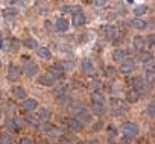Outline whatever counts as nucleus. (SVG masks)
I'll use <instances>...</instances> for the list:
<instances>
[{"mask_svg":"<svg viewBox=\"0 0 155 144\" xmlns=\"http://www.w3.org/2000/svg\"><path fill=\"white\" fill-rule=\"evenodd\" d=\"M122 133H123L126 138H134V136H137V133H138V126L134 124V123H125V124L122 126Z\"/></svg>","mask_w":155,"mask_h":144,"instance_id":"f257e3e1","label":"nucleus"},{"mask_svg":"<svg viewBox=\"0 0 155 144\" xmlns=\"http://www.w3.org/2000/svg\"><path fill=\"white\" fill-rule=\"evenodd\" d=\"M43 130H44L49 136H52V138H61V136H62L61 127H58V126H55V124H50V123H46V124L43 126Z\"/></svg>","mask_w":155,"mask_h":144,"instance_id":"f03ea898","label":"nucleus"},{"mask_svg":"<svg viewBox=\"0 0 155 144\" xmlns=\"http://www.w3.org/2000/svg\"><path fill=\"white\" fill-rule=\"evenodd\" d=\"M23 62H25L23 71H25V75H26L28 78H34V76L38 75V65H37V64L31 62L29 59H28V61H23Z\"/></svg>","mask_w":155,"mask_h":144,"instance_id":"7ed1b4c3","label":"nucleus"},{"mask_svg":"<svg viewBox=\"0 0 155 144\" xmlns=\"http://www.w3.org/2000/svg\"><path fill=\"white\" fill-rule=\"evenodd\" d=\"M65 124H67L68 129L73 130V132H81V130L84 129L82 121L78 120V118H73V117H67V118H65Z\"/></svg>","mask_w":155,"mask_h":144,"instance_id":"20e7f679","label":"nucleus"},{"mask_svg":"<svg viewBox=\"0 0 155 144\" xmlns=\"http://www.w3.org/2000/svg\"><path fill=\"white\" fill-rule=\"evenodd\" d=\"M94 71H96V67H94L93 61L88 59V58H85L82 61V73L84 75H94Z\"/></svg>","mask_w":155,"mask_h":144,"instance_id":"39448f33","label":"nucleus"},{"mask_svg":"<svg viewBox=\"0 0 155 144\" xmlns=\"http://www.w3.org/2000/svg\"><path fill=\"white\" fill-rule=\"evenodd\" d=\"M134 67H135V64H134L132 59H123L122 64H120V68H119V70L122 71V73L128 75V73H131V71H134Z\"/></svg>","mask_w":155,"mask_h":144,"instance_id":"423d86ee","label":"nucleus"},{"mask_svg":"<svg viewBox=\"0 0 155 144\" xmlns=\"http://www.w3.org/2000/svg\"><path fill=\"white\" fill-rule=\"evenodd\" d=\"M5 124H6V127H8L9 130H12V132H17V130L21 127V124H23V120H20V118H8Z\"/></svg>","mask_w":155,"mask_h":144,"instance_id":"0eeeda50","label":"nucleus"},{"mask_svg":"<svg viewBox=\"0 0 155 144\" xmlns=\"http://www.w3.org/2000/svg\"><path fill=\"white\" fill-rule=\"evenodd\" d=\"M20 75H21V71H20V68L17 65H14V64H9L8 65V78L11 81H17L20 78Z\"/></svg>","mask_w":155,"mask_h":144,"instance_id":"6e6552de","label":"nucleus"},{"mask_svg":"<svg viewBox=\"0 0 155 144\" xmlns=\"http://www.w3.org/2000/svg\"><path fill=\"white\" fill-rule=\"evenodd\" d=\"M104 34H105V37L107 38H110V40H114V38H117L119 37V29L116 27V26H111V24H108V26H105L104 27Z\"/></svg>","mask_w":155,"mask_h":144,"instance_id":"1a4fd4ad","label":"nucleus"},{"mask_svg":"<svg viewBox=\"0 0 155 144\" xmlns=\"http://www.w3.org/2000/svg\"><path fill=\"white\" fill-rule=\"evenodd\" d=\"M111 109H113L114 112H123V111H126V103H125L123 100H120V99H113V102H111Z\"/></svg>","mask_w":155,"mask_h":144,"instance_id":"9d476101","label":"nucleus"},{"mask_svg":"<svg viewBox=\"0 0 155 144\" xmlns=\"http://www.w3.org/2000/svg\"><path fill=\"white\" fill-rule=\"evenodd\" d=\"M21 108H23V111L31 112V111H34V109L38 108V103H37V100H34V99H25Z\"/></svg>","mask_w":155,"mask_h":144,"instance_id":"9b49d317","label":"nucleus"},{"mask_svg":"<svg viewBox=\"0 0 155 144\" xmlns=\"http://www.w3.org/2000/svg\"><path fill=\"white\" fill-rule=\"evenodd\" d=\"M38 84H41V85H44V87H52V85L55 84V78L50 76L49 73L41 75V76L38 78Z\"/></svg>","mask_w":155,"mask_h":144,"instance_id":"f8f14e48","label":"nucleus"},{"mask_svg":"<svg viewBox=\"0 0 155 144\" xmlns=\"http://www.w3.org/2000/svg\"><path fill=\"white\" fill-rule=\"evenodd\" d=\"M47 73H49L50 76H53V78H61V76L64 75V70L61 68L59 64H55V65H50V67H49Z\"/></svg>","mask_w":155,"mask_h":144,"instance_id":"ddd939ff","label":"nucleus"},{"mask_svg":"<svg viewBox=\"0 0 155 144\" xmlns=\"http://www.w3.org/2000/svg\"><path fill=\"white\" fill-rule=\"evenodd\" d=\"M37 115H38V120H41V121H47V120L50 118L52 112H50V109H49V108H46V106H41V108H38V112H37Z\"/></svg>","mask_w":155,"mask_h":144,"instance_id":"4468645a","label":"nucleus"},{"mask_svg":"<svg viewBox=\"0 0 155 144\" xmlns=\"http://www.w3.org/2000/svg\"><path fill=\"white\" fill-rule=\"evenodd\" d=\"M71 21H73V26H82V24L85 23V14H84L82 11H79V12L73 14Z\"/></svg>","mask_w":155,"mask_h":144,"instance_id":"2eb2a0df","label":"nucleus"},{"mask_svg":"<svg viewBox=\"0 0 155 144\" xmlns=\"http://www.w3.org/2000/svg\"><path fill=\"white\" fill-rule=\"evenodd\" d=\"M132 84H134V90L138 91V93H141V91L146 90V82L141 78H134L132 79Z\"/></svg>","mask_w":155,"mask_h":144,"instance_id":"dca6fc26","label":"nucleus"},{"mask_svg":"<svg viewBox=\"0 0 155 144\" xmlns=\"http://www.w3.org/2000/svg\"><path fill=\"white\" fill-rule=\"evenodd\" d=\"M12 94L15 96V99H20V100H25L26 96H28V93H26V90L23 87H15L12 90Z\"/></svg>","mask_w":155,"mask_h":144,"instance_id":"f3484780","label":"nucleus"},{"mask_svg":"<svg viewBox=\"0 0 155 144\" xmlns=\"http://www.w3.org/2000/svg\"><path fill=\"white\" fill-rule=\"evenodd\" d=\"M138 99H140V93H138V91L129 90V91L126 93V100H128L129 103H135V102H138Z\"/></svg>","mask_w":155,"mask_h":144,"instance_id":"a211bd4d","label":"nucleus"},{"mask_svg":"<svg viewBox=\"0 0 155 144\" xmlns=\"http://www.w3.org/2000/svg\"><path fill=\"white\" fill-rule=\"evenodd\" d=\"M3 15H5V18H6V21H12L15 17H17V9H14V8H6L5 11H3Z\"/></svg>","mask_w":155,"mask_h":144,"instance_id":"6ab92c4d","label":"nucleus"},{"mask_svg":"<svg viewBox=\"0 0 155 144\" xmlns=\"http://www.w3.org/2000/svg\"><path fill=\"white\" fill-rule=\"evenodd\" d=\"M55 26H56V29H58L59 32H65L70 24H68V21H67L65 18H58L56 23H55Z\"/></svg>","mask_w":155,"mask_h":144,"instance_id":"aec40b11","label":"nucleus"},{"mask_svg":"<svg viewBox=\"0 0 155 144\" xmlns=\"http://www.w3.org/2000/svg\"><path fill=\"white\" fill-rule=\"evenodd\" d=\"M131 26H132V27H135V29H138V30H143V29H146L147 23H146L144 20H141V18H132Z\"/></svg>","mask_w":155,"mask_h":144,"instance_id":"412c9836","label":"nucleus"},{"mask_svg":"<svg viewBox=\"0 0 155 144\" xmlns=\"http://www.w3.org/2000/svg\"><path fill=\"white\" fill-rule=\"evenodd\" d=\"M37 55L41 58V59H50L52 58V52L47 49V47H40L37 50Z\"/></svg>","mask_w":155,"mask_h":144,"instance_id":"4be33fe9","label":"nucleus"},{"mask_svg":"<svg viewBox=\"0 0 155 144\" xmlns=\"http://www.w3.org/2000/svg\"><path fill=\"white\" fill-rule=\"evenodd\" d=\"M132 46H134V49H135V50H143V49H144V46H146V41H144L141 37H135V38H134V41H132Z\"/></svg>","mask_w":155,"mask_h":144,"instance_id":"5701e85b","label":"nucleus"},{"mask_svg":"<svg viewBox=\"0 0 155 144\" xmlns=\"http://www.w3.org/2000/svg\"><path fill=\"white\" fill-rule=\"evenodd\" d=\"M113 58H114V61H117V62H122V61L126 58V50H125V49H117V50L114 52Z\"/></svg>","mask_w":155,"mask_h":144,"instance_id":"b1692460","label":"nucleus"},{"mask_svg":"<svg viewBox=\"0 0 155 144\" xmlns=\"http://www.w3.org/2000/svg\"><path fill=\"white\" fill-rule=\"evenodd\" d=\"M91 111L96 114V115H102L105 112V105L104 103H93L91 105Z\"/></svg>","mask_w":155,"mask_h":144,"instance_id":"393cba45","label":"nucleus"},{"mask_svg":"<svg viewBox=\"0 0 155 144\" xmlns=\"http://www.w3.org/2000/svg\"><path fill=\"white\" fill-rule=\"evenodd\" d=\"M0 144H12V135H9L8 132L0 135Z\"/></svg>","mask_w":155,"mask_h":144,"instance_id":"a878e982","label":"nucleus"},{"mask_svg":"<svg viewBox=\"0 0 155 144\" xmlns=\"http://www.w3.org/2000/svg\"><path fill=\"white\" fill-rule=\"evenodd\" d=\"M140 59H141V62L146 65V64H152V55L149 53V52H143L141 55H140Z\"/></svg>","mask_w":155,"mask_h":144,"instance_id":"bb28decb","label":"nucleus"},{"mask_svg":"<svg viewBox=\"0 0 155 144\" xmlns=\"http://www.w3.org/2000/svg\"><path fill=\"white\" fill-rule=\"evenodd\" d=\"M146 12H147V6H144V5H140V6H135L134 8V15H137V17L144 15Z\"/></svg>","mask_w":155,"mask_h":144,"instance_id":"cd10ccee","label":"nucleus"},{"mask_svg":"<svg viewBox=\"0 0 155 144\" xmlns=\"http://www.w3.org/2000/svg\"><path fill=\"white\" fill-rule=\"evenodd\" d=\"M25 47L26 49H37L38 47V43H37V40H34V38H28V40H25Z\"/></svg>","mask_w":155,"mask_h":144,"instance_id":"c85d7f7f","label":"nucleus"},{"mask_svg":"<svg viewBox=\"0 0 155 144\" xmlns=\"http://www.w3.org/2000/svg\"><path fill=\"white\" fill-rule=\"evenodd\" d=\"M91 100H93V103H104V97H102L101 93H93L91 94Z\"/></svg>","mask_w":155,"mask_h":144,"instance_id":"c756f323","label":"nucleus"},{"mask_svg":"<svg viewBox=\"0 0 155 144\" xmlns=\"http://www.w3.org/2000/svg\"><path fill=\"white\" fill-rule=\"evenodd\" d=\"M59 65H61V68H62L64 71H67V70H71V68L74 67V64H73L71 61H64V62H61Z\"/></svg>","mask_w":155,"mask_h":144,"instance_id":"7c9ffc66","label":"nucleus"},{"mask_svg":"<svg viewBox=\"0 0 155 144\" xmlns=\"http://www.w3.org/2000/svg\"><path fill=\"white\" fill-rule=\"evenodd\" d=\"M146 81H147L149 84H153V70H152V68H149V70L146 71Z\"/></svg>","mask_w":155,"mask_h":144,"instance_id":"2f4dec72","label":"nucleus"},{"mask_svg":"<svg viewBox=\"0 0 155 144\" xmlns=\"http://www.w3.org/2000/svg\"><path fill=\"white\" fill-rule=\"evenodd\" d=\"M25 121H26V123H29V124H32V126H38V120L35 121V118H34V117H26V118H25Z\"/></svg>","mask_w":155,"mask_h":144,"instance_id":"473e14b6","label":"nucleus"},{"mask_svg":"<svg viewBox=\"0 0 155 144\" xmlns=\"http://www.w3.org/2000/svg\"><path fill=\"white\" fill-rule=\"evenodd\" d=\"M20 144H34V141H32L31 138L25 136V138H21V139H20Z\"/></svg>","mask_w":155,"mask_h":144,"instance_id":"72a5a7b5","label":"nucleus"},{"mask_svg":"<svg viewBox=\"0 0 155 144\" xmlns=\"http://www.w3.org/2000/svg\"><path fill=\"white\" fill-rule=\"evenodd\" d=\"M114 73H116V70H114V67L108 65V67H107V75H108V76H113Z\"/></svg>","mask_w":155,"mask_h":144,"instance_id":"f704fd0d","label":"nucleus"},{"mask_svg":"<svg viewBox=\"0 0 155 144\" xmlns=\"http://www.w3.org/2000/svg\"><path fill=\"white\" fill-rule=\"evenodd\" d=\"M107 2H108V0H96L94 3H96V6H104Z\"/></svg>","mask_w":155,"mask_h":144,"instance_id":"c9c22d12","label":"nucleus"},{"mask_svg":"<svg viewBox=\"0 0 155 144\" xmlns=\"http://www.w3.org/2000/svg\"><path fill=\"white\" fill-rule=\"evenodd\" d=\"M59 144H73L68 138H61V141H59Z\"/></svg>","mask_w":155,"mask_h":144,"instance_id":"e433bc0d","label":"nucleus"},{"mask_svg":"<svg viewBox=\"0 0 155 144\" xmlns=\"http://www.w3.org/2000/svg\"><path fill=\"white\" fill-rule=\"evenodd\" d=\"M79 11H81L79 6H73V8H71V14H76V12H79Z\"/></svg>","mask_w":155,"mask_h":144,"instance_id":"4c0bfd02","label":"nucleus"},{"mask_svg":"<svg viewBox=\"0 0 155 144\" xmlns=\"http://www.w3.org/2000/svg\"><path fill=\"white\" fill-rule=\"evenodd\" d=\"M147 111H149V114H150V115H153V103H150V105H149Z\"/></svg>","mask_w":155,"mask_h":144,"instance_id":"58836bf2","label":"nucleus"},{"mask_svg":"<svg viewBox=\"0 0 155 144\" xmlns=\"http://www.w3.org/2000/svg\"><path fill=\"white\" fill-rule=\"evenodd\" d=\"M149 46H150V47H153V35H150V37H149Z\"/></svg>","mask_w":155,"mask_h":144,"instance_id":"ea45409f","label":"nucleus"},{"mask_svg":"<svg viewBox=\"0 0 155 144\" xmlns=\"http://www.w3.org/2000/svg\"><path fill=\"white\" fill-rule=\"evenodd\" d=\"M0 49H3V37H2V32H0Z\"/></svg>","mask_w":155,"mask_h":144,"instance_id":"a19ab883","label":"nucleus"},{"mask_svg":"<svg viewBox=\"0 0 155 144\" xmlns=\"http://www.w3.org/2000/svg\"><path fill=\"white\" fill-rule=\"evenodd\" d=\"M81 144H97L96 141H82Z\"/></svg>","mask_w":155,"mask_h":144,"instance_id":"79ce46f5","label":"nucleus"},{"mask_svg":"<svg viewBox=\"0 0 155 144\" xmlns=\"http://www.w3.org/2000/svg\"><path fill=\"white\" fill-rule=\"evenodd\" d=\"M40 144H52V142H47V141H43V142H40Z\"/></svg>","mask_w":155,"mask_h":144,"instance_id":"37998d69","label":"nucleus"},{"mask_svg":"<svg viewBox=\"0 0 155 144\" xmlns=\"http://www.w3.org/2000/svg\"><path fill=\"white\" fill-rule=\"evenodd\" d=\"M0 65H2V61H0Z\"/></svg>","mask_w":155,"mask_h":144,"instance_id":"c03bdc74","label":"nucleus"},{"mask_svg":"<svg viewBox=\"0 0 155 144\" xmlns=\"http://www.w3.org/2000/svg\"><path fill=\"white\" fill-rule=\"evenodd\" d=\"M0 115H2V112H0Z\"/></svg>","mask_w":155,"mask_h":144,"instance_id":"a18cd8bd","label":"nucleus"}]
</instances>
